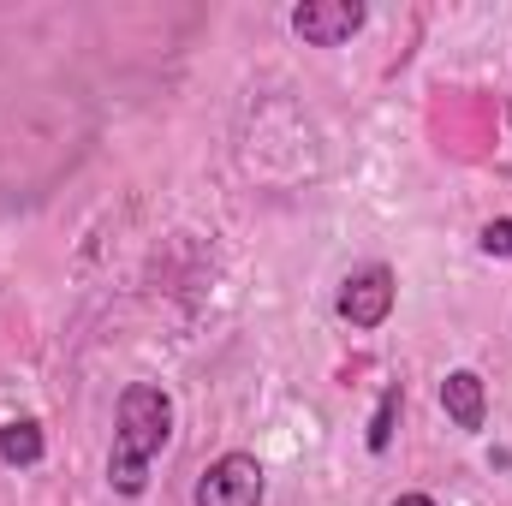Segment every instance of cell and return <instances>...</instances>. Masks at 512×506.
<instances>
[{"label":"cell","mask_w":512,"mask_h":506,"mask_svg":"<svg viewBox=\"0 0 512 506\" xmlns=\"http://www.w3.org/2000/svg\"><path fill=\"white\" fill-rule=\"evenodd\" d=\"M399 405H405V393L399 387H387L382 393V405H376V417H370V453H387V441H393V423H399Z\"/></svg>","instance_id":"52a82bcc"},{"label":"cell","mask_w":512,"mask_h":506,"mask_svg":"<svg viewBox=\"0 0 512 506\" xmlns=\"http://www.w3.org/2000/svg\"><path fill=\"white\" fill-rule=\"evenodd\" d=\"M441 411L459 423V429H483V417H489V393H483V376L477 370H453V376L441 381Z\"/></svg>","instance_id":"5b68a950"},{"label":"cell","mask_w":512,"mask_h":506,"mask_svg":"<svg viewBox=\"0 0 512 506\" xmlns=\"http://www.w3.org/2000/svg\"><path fill=\"white\" fill-rule=\"evenodd\" d=\"M42 453H48V441H42V423H36V417L0 423V459H6V465H36Z\"/></svg>","instance_id":"8992f818"},{"label":"cell","mask_w":512,"mask_h":506,"mask_svg":"<svg viewBox=\"0 0 512 506\" xmlns=\"http://www.w3.org/2000/svg\"><path fill=\"white\" fill-rule=\"evenodd\" d=\"M268 495V477L251 453H221L203 477H197V506H262Z\"/></svg>","instance_id":"7a4b0ae2"},{"label":"cell","mask_w":512,"mask_h":506,"mask_svg":"<svg viewBox=\"0 0 512 506\" xmlns=\"http://www.w3.org/2000/svg\"><path fill=\"white\" fill-rule=\"evenodd\" d=\"M364 18H370L364 0H304V6L292 12V30H298L310 48H340V42H352V36L364 30Z\"/></svg>","instance_id":"3957f363"},{"label":"cell","mask_w":512,"mask_h":506,"mask_svg":"<svg viewBox=\"0 0 512 506\" xmlns=\"http://www.w3.org/2000/svg\"><path fill=\"white\" fill-rule=\"evenodd\" d=\"M173 441V399L155 381H131L114 411V453H108V483L114 495H143L149 489V459Z\"/></svg>","instance_id":"6da1fadb"},{"label":"cell","mask_w":512,"mask_h":506,"mask_svg":"<svg viewBox=\"0 0 512 506\" xmlns=\"http://www.w3.org/2000/svg\"><path fill=\"white\" fill-rule=\"evenodd\" d=\"M393 506H441V501H429V495H399Z\"/></svg>","instance_id":"9c48e42d"},{"label":"cell","mask_w":512,"mask_h":506,"mask_svg":"<svg viewBox=\"0 0 512 506\" xmlns=\"http://www.w3.org/2000/svg\"><path fill=\"white\" fill-rule=\"evenodd\" d=\"M393 268L387 262H370V268H358V274H346V286H340V316L352 322V328H382L387 310H393Z\"/></svg>","instance_id":"277c9868"},{"label":"cell","mask_w":512,"mask_h":506,"mask_svg":"<svg viewBox=\"0 0 512 506\" xmlns=\"http://www.w3.org/2000/svg\"><path fill=\"white\" fill-rule=\"evenodd\" d=\"M507 126H512V108H507Z\"/></svg>","instance_id":"30bf717a"},{"label":"cell","mask_w":512,"mask_h":506,"mask_svg":"<svg viewBox=\"0 0 512 506\" xmlns=\"http://www.w3.org/2000/svg\"><path fill=\"white\" fill-rule=\"evenodd\" d=\"M477 245H483V256H512V215L507 221H489Z\"/></svg>","instance_id":"ba28073f"}]
</instances>
